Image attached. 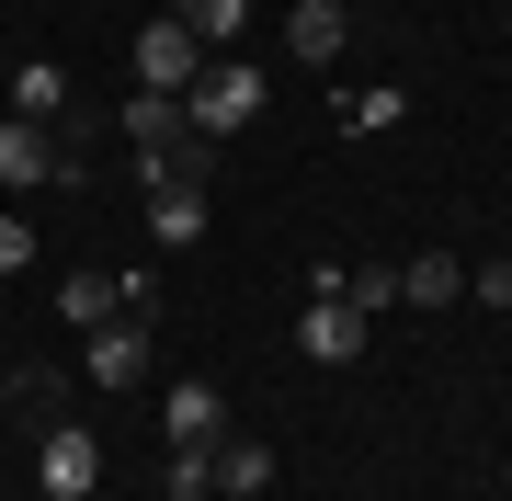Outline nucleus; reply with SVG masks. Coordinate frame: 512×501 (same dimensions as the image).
Segmentation results:
<instances>
[{"label":"nucleus","mask_w":512,"mask_h":501,"mask_svg":"<svg viewBox=\"0 0 512 501\" xmlns=\"http://www.w3.org/2000/svg\"><path fill=\"white\" fill-rule=\"evenodd\" d=\"M80 365H92V388H137V376H148V319H126V308H114L103 331L80 342Z\"/></svg>","instance_id":"39448f33"},{"label":"nucleus","mask_w":512,"mask_h":501,"mask_svg":"<svg viewBox=\"0 0 512 501\" xmlns=\"http://www.w3.org/2000/svg\"><path fill=\"white\" fill-rule=\"evenodd\" d=\"M353 46V23H342V0H296L285 12V57H308V69H330V57Z\"/></svg>","instance_id":"6e6552de"},{"label":"nucleus","mask_w":512,"mask_h":501,"mask_svg":"<svg viewBox=\"0 0 512 501\" xmlns=\"http://www.w3.org/2000/svg\"><path fill=\"white\" fill-rule=\"evenodd\" d=\"M296 353H308V365H353V353H365V308L308 297V319H296Z\"/></svg>","instance_id":"423d86ee"},{"label":"nucleus","mask_w":512,"mask_h":501,"mask_svg":"<svg viewBox=\"0 0 512 501\" xmlns=\"http://www.w3.org/2000/svg\"><path fill=\"white\" fill-rule=\"evenodd\" d=\"M57 308H69L80 331H103V319L126 308V274H69V285H57Z\"/></svg>","instance_id":"ddd939ff"},{"label":"nucleus","mask_w":512,"mask_h":501,"mask_svg":"<svg viewBox=\"0 0 512 501\" xmlns=\"http://www.w3.org/2000/svg\"><path fill=\"white\" fill-rule=\"evenodd\" d=\"M501 319H512V308H501Z\"/></svg>","instance_id":"6ab92c4d"},{"label":"nucleus","mask_w":512,"mask_h":501,"mask_svg":"<svg viewBox=\"0 0 512 501\" xmlns=\"http://www.w3.org/2000/svg\"><path fill=\"white\" fill-rule=\"evenodd\" d=\"M160 433H171V445H217V433H228V399H217V376H183V388L160 399Z\"/></svg>","instance_id":"0eeeda50"},{"label":"nucleus","mask_w":512,"mask_h":501,"mask_svg":"<svg viewBox=\"0 0 512 501\" xmlns=\"http://www.w3.org/2000/svg\"><path fill=\"white\" fill-rule=\"evenodd\" d=\"M467 297H478V308H512V251L478 262V274H467Z\"/></svg>","instance_id":"f3484780"},{"label":"nucleus","mask_w":512,"mask_h":501,"mask_svg":"<svg viewBox=\"0 0 512 501\" xmlns=\"http://www.w3.org/2000/svg\"><path fill=\"white\" fill-rule=\"evenodd\" d=\"M46 240H35V228H23V217H0V274H23V262H35Z\"/></svg>","instance_id":"a211bd4d"},{"label":"nucleus","mask_w":512,"mask_h":501,"mask_svg":"<svg viewBox=\"0 0 512 501\" xmlns=\"http://www.w3.org/2000/svg\"><path fill=\"white\" fill-rule=\"evenodd\" d=\"M12 114L57 126V114H69V69H57V57H23V69H12Z\"/></svg>","instance_id":"9b49d317"},{"label":"nucleus","mask_w":512,"mask_h":501,"mask_svg":"<svg viewBox=\"0 0 512 501\" xmlns=\"http://www.w3.org/2000/svg\"><path fill=\"white\" fill-rule=\"evenodd\" d=\"M217 490L228 501H262V490H274V456H262L251 433H217Z\"/></svg>","instance_id":"f8f14e48"},{"label":"nucleus","mask_w":512,"mask_h":501,"mask_svg":"<svg viewBox=\"0 0 512 501\" xmlns=\"http://www.w3.org/2000/svg\"><path fill=\"white\" fill-rule=\"evenodd\" d=\"M35 479H46V501H92V479H103V433H92V422H46Z\"/></svg>","instance_id":"7ed1b4c3"},{"label":"nucleus","mask_w":512,"mask_h":501,"mask_svg":"<svg viewBox=\"0 0 512 501\" xmlns=\"http://www.w3.org/2000/svg\"><path fill=\"white\" fill-rule=\"evenodd\" d=\"M399 114H410V92H399V80H365V92H342V126H353V137H387Z\"/></svg>","instance_id":"4468645a"},{"label":"nucleus","mask_w":512,"mask_h":501,"mask_svg":"<svg viewBox=\"0 0 512 501\" xmlns=\"http://www.w3.org/2000/svg\"><path fill=\"white\" fill-rule=\"evenodd\" d=\"M126 69H137V92H194V80H205V46H194V23H148V35H137V57H126Z\"/></svg>","instance_id":"20e7f679"},{"label":"nucleus","mask_w":512,"mask_h":501,"mask_svg":"<svg viewBox=\"0 0 512 501\" xmlns=\"http://www.w3.org/2000/svg\"><path fill=\"white\" fill-rule=\"evenodd\" d=\"M148 240H160V251H194L205 240V183H148Z\"/></svg>","instance_id":"1a4fd4ad"},{"label":"nucleus","mask_w":512,"mask_h":501,"mask_svg":"<svg viewBox=\"0 0 512 501\" xmlns=\"http://www.w3.org/2000/svg\"><path fill=\"white\" fill-rule=\"evenodd\" d=\"M456 297H467L456 251H410V262H399V308H456Z\"/></svg>","instance_id":"9d476101"},{"label":"nucleus","mask_w":512,"mask_h":501,"mask_svg":"<svg viewBox=\"0 0 512 501\" xmlns=\"http://www.w3.org/2000/svg\"><path fill=\"white\" fill-rule=\"evenodd\" d=\"M342 308H399V262H365V274H342Z\"/></svg>","instance_id":"2eb2a0df"},{"label":"nucleus","mask_w":512,"mask_h":501,"mask_svg":"<svg viewBox=\"0 0 512 501\" xmlns=\"http://www.w3.org/2000/svg\"><path fill=\"white\" fill-rule=\"evenodd\" d=\"M35 183H92L80 137L35 126V114H0V194H35Z\"/></svg>","instance_id":"f257e3e1"},{"label":"nucleus","mask_w":512,"mask_h":501,"mask_svg":"<svg viewBox=\"0 0 512 501\" xmlns=\"http://www.w3.org/2000/svg\"><path fill=\"white\" fill-rule=\"evenodd\" d=\"M183 114H194V137L217 149V137H239L262 114V69H228V57H205V80L183 92Z\"/></svg>","instance_id":"f03ea898"},{"label":"nucleus","mask_w":512,"mask_h":501,"mask_svg":"<svg viewBox=\"0 0 512 501\" xmlns=\"http://www.w3.org/2000/svg\"><path fill=\"white\" fill-rule=\"evenodd\" d=\"M217 490V445H171V501H205Z\"/></svg>","instance_id":"dca6fc26"}]
</instances>
